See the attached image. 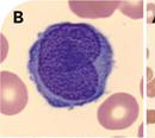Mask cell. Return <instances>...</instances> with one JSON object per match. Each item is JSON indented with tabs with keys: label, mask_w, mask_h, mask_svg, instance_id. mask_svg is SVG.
<instances>
[{
	"label": "cell",
	"mask_w": 155,
	"mask_h": 138,
	"mask_svg": "<svg viewBox=\"0 0 155 138\" xmlns=\"http://www.w3.org/2000/svg\"><path fill=\"white\" fill-rule=\"evenodd\" d=\"M114 64L112 45L96 26L63 21L37 36L28 72L49 106L75 108L104 95Z\"/></svg>",
	"instance_id": "6da1fadb"
},
{
	"label": "cell",
	"mask_w": 155,
	"mask_h": 138,
	"mask_svg": "<svg viewBox=\"0 0 155 138\" xmlns=\"http://www.w3.org/2000/svg\"><path fill=\"white\" fill-rule=\"evenodd\" d=\"M140 114L138 102L129 93L110 95L97 111L98 123L106 130H124L135 123Z\"/></svg>",
	"instance_id": "7a4b0ae2"
},
{
	"label": "cell",
	"mask_w": 155,
	"mask_h": 138,
	"mask_svg": "<svg viewBox=\"0 0 155 138\" xmlns=\"http://www.w3.org/2000/svg\"><path fill=\"white\" fill-rule=\"evenodd\" d=\"M28 104V89L24 82L13 73H0V111L5 116L21 112Z\"/></svg>",
	"instance_id": "3957f363"
},
{
	"label": "cell",
	"mask_w": 155,
	"mask_h": 138,
	"mask_svg": "<svg viewBox=\"0 0 155 138\" xmlns=\"http://www.w3.org/2000/svg\"><path fill=\"white\" fill-rule=\"evenodd\" d=\"M69 8L81 18H106L110 17L120 1H69Z\"/></svg>",
	"instance_id": "277c9868"
},
{
	"label": "cell",
	"mask_w": 155,
	"mask_h": 138,
	"mask_svg": "<svg viewBox=\"0 0 155 138\" xmlns=\"http://www.w3.org/2000/svg\"><path fill=\"white\" fill-rule=\"evenodd\" d=\"M119 10L133 19H141L143 17V1H120Z\"/></svg>",
	"instance_id": "5b68a950"
},
{
	"label": "cell",
	"mask_w": 155,
	"mask_h": 138,
	"mask_svg": "<svg viewBox=\"0 0 155 138\" xmlns=\"http://www.w3.org/2000/svg\"><path fill=\"white\" fill-rule=\"evenodd\" d=\"M147 97L155 98V78L147 85Z\"/></svg>",
	"instance_id": "8992f818"
},
{
	"label": "cell",
	"mask_w": 155,
	"mask_h": 138,
	"mask_svg": "<svg viewBox=\"0 0 155 138\" xmlns=\"http://www.w3.org/2000/svg\"><path fill=\"white\" fill-rule=\"evenodd\" d=\"M148 23H154L155 21V5L154 4H148Z\"/></svg>",
	"instance_id": "52a82bcc"
},
{
	"label": "cell",
	"mask_w": 155,
	"mask_h": 138,
	"mask_svg": "<svg viewBox=\"0 0 155 138\" xmlns=\"http://www.w3.org/2000/svg\"><path fill=\"white\" fill-rule=\"evenodd\" d=\"M147 123L148 124H155V110H148L147 111Z\"/></svg>",
	"instance_id": "ba28073f"
},
{
	"label": "cell",
	"mask_w": 155,
	"mask_h": 138,
	"mask_svg": "<svg viewBox=\"0 0 155 138\" xmlns=\"http://www.w3.org/2000/svg\"><path fill=\"white\" fill-rule=\"evenodd\" d=\"M147 79H148V82H150L152 81V69L150 68H148L147 69Z\"/></svg>",
	"instance_id": "9c48e42d"
}]
</instances>
